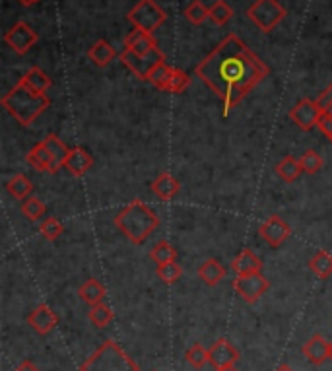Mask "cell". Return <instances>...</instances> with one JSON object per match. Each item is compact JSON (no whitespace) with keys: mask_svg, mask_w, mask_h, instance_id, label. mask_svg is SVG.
Masks as SVG:
<instances>
[{"mask_svg":"<svg viewBox=\"0 0 332 371\" xmlns=\"http://www.w3.org/2000/svg\"><path fill=\"white\" fill-rule=\"evenodd\" d=\"M194 74L218 96L224 106V117H227L254 86L269 76V66L239 37L227 36L206 55L194 68Z\"/></svg>","mask_w":332,"mask_h":371,"instance_id":"1","label":"cell"},{"mask_svg":"<svg viewBox=\"0 0 332 371\" xmlns=\"http://www.w3.org/2000/svg\"><path fill=\"white\" fill-rule=\"evenodd\" d=\"M115 225L135 245H142L160 228V218L148 204L133 200L115 216Z\"/></svg>","mask_w":332,"mask_h":371,"instance_id":"2","label":"cell"},{"mask_svg":"<svg viewBox=\"0 0 332 371\" xmlns=\"http://www.w3.org/2000/svg\"><path fill=\"white\" fill-rule=\"evenodd\" d=\"M51 99L45 93H37L31 88L18 82V84L8 91L2 98V107L14 117L21 126H29L36 123V119L45 109H49Z\"/></svg>","mask_w":332,"mask_h":371,"instance_id":"3","label":"cell"},{"mask_svg":"<svg viewBox=\"0 0 332 371\" xmlns=\"http://www.w3.org/2000/svg\"><path fill=\"white\" fill-rule=\"evenodd\" d=\"M80 371H140V367L115 340H105L80 365Z\"/></svg>","mask_w":332,"mask_h":371,"instance_id":"4","label":"cell"},{"mask_svg":"<svg viewBox=\"0 0 332 371\" xmlns=\"http://www.w3.org/2000/svg\"><path fill=\"white\" fill-rule=\"evenodd\" d=\"M247 16L256 28L269 34L286 18V8L278 0H256L247 10Z\"/></svg>","mask_w":332,"mask_h":371,"instance_id":"5","label":"cell"},{"mask_svg":"<svg viewBox=\"0 0 332 371\" xmlns=\"http://www.w3.org/2000/svg\"><path fill=\"white\" fill-rule=\"evenodd\" d=\"M165 12L156 0H140L130 12H128V20L133 21L135 29L146 31V34H154L163 21H165Z\"/></svg>","mask_w":332,"mask_h":371,"instance_id":"6","label":"cell"},{"mask_svg":"<svg viewBox=\"0 0 332 371\" xmlns=\"http://www.w3.org/2000/svg\"><path fill=\"white\" fill-rule=\"evenodd\" d=\"M119 59L120 63L125 64L128 71L133 72L136 78H140V80H148L152 71L157 68L162 63H165V55L160 51V47L150 51L148 55H136L130 49H125L119 55Z\"/></svg>","mask_w":332,"mask_h":371,"instance_id":"7","label":"cell"},{"mask_svg":"<svg viewBox=\"0 0 332 371\" xmlns=\"http://www.w3.org/2000/svg\"><path fill=\"white\" fill-rule=\"evenodd\" d=\"M232 286H234L241 300L247 301V303H256L262 295L269 292L270 280L262 273L237 274L234 282H232Z\"/></svg>","mask_w":332,"mask_h":371,"instance_id":"8","label":"cell"},{"mask_svg":"<svg viewBox=\"0 0 332 371\" xmlns=\"http://www.w3.org/2000/svg\"><path fill=\"white\" fill-rule=\"evenodd\" d=\"M37 39H39L37 31L31 26H28L26 21H18L4 34V43L14 51L16 55H26L36 45Z\"/></svg>","mask_w":332,"mask_h":371,"instance_id":"9","label":"cell"},{"mask_svg":"<svg viewBox=\"0 0 332 371\" xmlns=\"http://www.w3.org/2000/svg\"><path fill=\"white\" fill-rule=\"evenodd\" d=\"M323 115V109L318 107L317 101L311 99H301L296 107H291L288 117L296 126H299L305 133H311L313 128L318 125V119Z\"/></svg>","mask_w":332,"mask_h":371,"instance_id":"10","label":"cell"},{"mask_svg":"<svg viewBox=\"0 0 332 371\" xmlns=\"http://www.w3.org/2000/svg\"><path fill=\"white\" fill-rule=\"evenodd\" d=\"M239 362V352L227 338H218L216 342L208 348V364L214 370H224L232 367Z\"/></svg>","mask_w":332,"mask_h":371,"instance_id":"11","label":"cell"},{"mask_svg":"<svg viewBox=\"0 0 332 371\" xmlns=\"http://www.w3.org/2000/svg\"><path fill=\"white\" fill-rule=\"evenodd\" d=\"M259 233L261 238L269 243L270 247H280L284 245L291 235V228L290 224L282 220L280 216H270L269 220H264L259 228Z\"/></svg>","mask_w":332,"mask_h":371,"instance_id":"12","label":"cell"},{"mask_svg":"<svg viewBox=\"0 0 332 371\" xmlns=\"http://www.w3.org/2000/svg\"><path fill=\"white\" fill-rule=\"evenodd\" d=\"M28 322L29 327L36 330V332H39V335H49L51 330L58 325V317L47 303H41V305H37V308L29 313Z\"/></svg>","mask_w":332,"mask_h":371,"instance_id":"13","label":"cell"},{"mask_svg":"<svg viewBox=\"0 0 332 371\" xmlns=\"http://www.w3.org/2000/svg\"><path fill=\"white\" fill-rule=\"evenodd\" d=\"M328 352H331V342L321 335H313L304 344V356L311 365H323L326 360H331Z\"/></svg>","mask_w":332,"mask_h":371,"instance_id":"14","label":"cell"},{"mask_svg":"<svg viewBox=\"0 0 332 371\" xmlns=\"http://www.w3.org/2000/svg\"><path fill=\"white\" fill-rule=\"evenodd\" d=\"M92 166H93V158L90 156V152L80 146L71 148L68 160H66V163H64V168L68 169L74 177H82L84 173H88Z\"/></svg>","mask_w":332,"mask_h":371,"instance_id":"15","label":"cell"},{"mask_svg":"<svg viewBox=\"0 0 332 371\" xmlns=\"http://www.w3.org/2000/svg\"><path fill=\"white\" fill-rule=\"evenodd\" d=\"M179 190H181V183L177 181L175 177L167 173V171L160 173L156 177V181L152 183V193L163 203H170L171 198H175Z\"/></svg>","mask_w":332,"mask_h":371,"instance_id":"16","label":"cell"},{"mask_svg":"<svg viewBox=\"0 0 332 371\" xmlns=\"http://www.w3.org/2000/svg\"><path fill=\"white\" fill-rule=\"evenodd\" d=\"M45 146L49 148L51 152V158H53V169H51V173H57L58 169L64 168V163L68 160V154H71V148L66 146L61 138H58L57 134H47L45 138Z\"/></svg>","mask_w":332,"mask_h":371,"instance_id":"17","label":"cell"},{"mask_svg":"<svg viewBox=\"0 0 332 371\" xmlns=\"http://www.w3.org/2000/svg\"><path fill=\"white\" fill-rule=\"evenodd\" d=\"M26 161H28V166H31L36 171H41V173H51V169H53V158H51L49 148L45 146L43 141L37 142L36 146L29 150Z\"/></svg>","mask_w":332,"mask_h":371,"instance_id":"18","label":"cell"},{"mask_svg":"<svg viewBox=\"0 0 332 371\" xmlns=\"http://www.w3.org/2000/svg\"><path fill=\"white\" fill-rule=\"evenodd\" d=\"M198 278L204 282L206 286H218L219 282L226 278V268L218 259H206L202 265L198 266Z\"/></svg>","mask_w":332,"mask_h":371,"instance_id":"19","label":"cell"},{"mask_svg":"<svg viewBox=\"0 0 332 371\" xmlns=\"http://www.w3.org/2000/svg\"><path fill=\"white\" fill-rule=\"evenodd\" d=\"M125 49H130L136 55H148L150 51L157 49V43L154 36H150L146 31H140V29H135L125 39Z\"/></svg>","mask_w":332,"mask_h":371,"instance_id":"20","label":"cell"},{"mask_svg":"<svg viewBox=\"0 0 332 371\" xmlns=\"http://www.w3.org/2000/svg\"><path fill=\"white\" fill-rule=\"evenodd\" d=\"M88 59H90L95 66L103 68V66L111 64L115 59H117V51L113 49V45H111V43L99 39V41L93 43L92 47L88 49Z\"/></svg>","mask_w":332,"mask_h":371,"instance_id":"21","label":"cell"},{"mask_svg":"<svg viewBox=\"0 0 332 371\" xmlns=\"http://www.w3.org/2000/svg\"><path fill=\"white\" fill-rule=\"evenodd\" d=\"M232 270L235 274H251V273H261L262 270V260L254 255L251 249H243V251L232 260Z\"/></svg>","mask_w":332,"mask_h":371,"instance_id":"22","label":"cell"},{"mask_svg":"<svg viewBox=\"0 0 332 371\" xmlns=\"http://www.w3.org/2000/svg\"><path fill=\"white\" fill-rule=\"evenodd\" d=\"M78 295L82 298V301H85L90 308L92 305H98V303H101V301L105 300V286L101 284L99 280H95V278H90V280H85L82 286L78 288Z\"/></svg>","mask_w":332,"mask_h":371,"instance_id":"23","label":"cell"},{"mask_svg":"<svg viewBox=\"0 0 332 371\" xmlns=\"http://www.w3.org/2000/svg\"><path fill=\"white\" fill-rule=\"evenodd\" d=\"M20 80L28 86V88H31V90L37 91V93H45V96H47V90H49L51 84H53L51 78L47 76L39 66H31Z\"/></svg>","mask_w":332,"mask_h":371,"instance_id":"24","label":"cell"},{"mask_svg":"<svg viewBox=\"0 0 332 371\" xmlns=\"http://www.w3.org/2000/svg\"><path fill=\"white\" fill-rule=\"evenodd\" d=\"M301 173L304 169L299 166V160H296L294 156H286L284 160L276 163V176L286 183H296Z\"/></svg>","mask_w":332,"mask_h":371,"instance_id":"25","label":"cell"},{"mask_svg":"<svg viewBox=\"0 0 332 371\" xmlns=\"http://www.w3.org/2000/svg\"><path fill=\"white\" fill-rule=\"evenodd\" d=\"M309 270L315 273L321 280H326L332 276V255L325 249H321L309 259Z\"/></svg>","mask_w":332,"mask_h":371,"instance_id":"26","label":"cell"},{"mask_svg":"<svg viewBox=\"0 0 332 371\" xmlns=\"http://www.w3.org/2000/svg\"><path fill=\"white\" fill-rule=\"evenodd\" d=\"M6 189L10 195L14 196L16 200H26V198H29L31 193H33V183L29 181L24 173H16V176L6 183Z\"/></svg>","mask_w":332,"mask_h":371,"instance_id":"27","label":"cell"},{"mask_svg":"<svg viewBox=\"0 0 332 371\" xmlns=\"http://www.w3.org/2000/svg\"><path fill=\"white\" fill-rule=\"evenodd\" d=\"M88 319H90V322H92L93 327L105 329V327H109L111 321H113V311H111L109 305H105V303L101 301L98 305H92L90 313H88Z\"/></svg>","mask_w":332,"mask_h":371,"instance_id":"28","label":"cell"},{"mask_svg":"<svg viewBox=\"0 0 332 371\" xmlns=\"http://www.w3.org/2000/svg\"><path fill=\"white\" fill-rule=\"evenodd\" d=\"M150 259L156 265H165V263H173L177 259V249L171 245L170 241H160L150 249Z\"/></svg>","mask_w":332,"mask_h":371,"instance_id":"29","label":"cell"},{"mask_svg":"<svg viewBox=\"0 0 332 371\" xmlns=\"http://www.w3.org/2000/svg\"><path fill=\"white\" fill-rule=\"evenodd\" d=\"M234 10L227 4L226 0H216L212 6L208 8V18L216 24V26H226L227 21L232 20Z\"/></svg>","mask_w":332,"mask_h":371,"instance_id":"30","label":"cell"},{"mask_svg":"<svg viewBox=\"0 0 332 371\" xmlns=\"http://www.w3.org/2000/svg\"><path fill=\"white\" fill-rule=\"evenodd\" d=\"M156 274L163 284H175L183 276V268H181V265H177V260H173V263L157 265Z\"/></svg>","mask_w":332,"mask_h":371,"instance_id":"31","label":"cell"},{"mask_svg":"<svg viewBox=\"0 0 332 371\" xmlns=\"http://www.w3.org/2000/svg\"><path fill=\"white\" fill-rule=\"evenodd\" d=\"M21 214L28 218V220H31V222H37L45 214V204H43L41 198L31 195L21 203Z\"/></svg>","mask_w":332,"mask_h":371,"instance_id":"32","label":"cell"},{"mask_svg":"<svg viewBox=\"0 0 332 371\" xmlns=\"http://www.w3.org/2000/svg\"><path fill=\"white\" fill-rule=\"evenodd\" d=\"M171 72H173V66H170L167 63H162L157 68L152 71V74L148 76V82L154 86V88H157V90L165 91V88L170 84Z\"/></svg>","mask_w":332,"mask_h":371,"instance_id":"33","label":"cell"},{"mask_svg":"<svg viewBox=\"0 0 332 371\" xmlns=\"http://www.w3.org/2000/svg\"><path fill=\"white\" fill-rule=\"evenodd\" d=\"M187 362L194 367V370H202L208 364V350H206L202 344H192L189 350L185 352Z\"/></svg>","mask_w":332,"mask_h":371,"instance_id":"34","label":"cell"},{"mask_svg":"<svg viewBox=\"0 0 332 371\" xmlns=\"http://www.w3.org/2000/svg\"><path fill=\"white\" fill-rule=\"evenodd\" d=\"M189 86H191V78H189V74L181 71V68H173L170 78V84H167L165 91H167V93H181V91L187 90Z\"/></svg>","mask_w":332,"mask_h":371,"instance_id":"35","label":"cell"},{"mask_svg":"<svg viewBox=\"0 0 332 371\" xmlns=\"http://www.w3.org/2000/svg\"><path fill=\"white\" fill-rule=\"evenodd\" d=\"M299 166L304 169V173L315 176L323 168V158L315 152V150H307L301 158H299Z\"/></svg>","mask_w":332,"mask_h":371,"instance_id":"36","label":"cell"},{"mask_svg":"<svg viewBox=\"0 0 332 371\" xmlns=\"http://www.w3.org/2000/svg\"><path fill=\"white\" fill-rule=\"evenodd\" d=\"M39 231L47 241H55L64 233V225L58 222L57 218H45L39 225Z\"/></svg>","mask_w":332,"mask_h":371,"instance_id":"37","label":"cell"},{"mask_svg":"<svg viewBox=\"0 0 332 371\" xmlns=\"http://www.w3.org/2000/svg\"><path fill=\"white\" fill-rule=\"evenodd\" d=\"M185 16H187V20L194 24V26H200L202 21L208 20V6H204L200 0H192L191 4L187 6L185 10Z\"/></svg>","mask_w":332,"mask_h":371,"instance_id":"38","label":"cell"},{"mask_svg":"<svg viewBox=\"0 0 332 371\" xmlns=\"http://www.w3.org/2000/svg\"><path fill=\"white\" fill-rule=\"evenodd\" d=\"M318 128H321V133L325 134L326 138H331L332 141V117L331 113L323 111V115H321V119H318Z\"/></svg>","mask_w":332,"mask_h":371,"instance_id":"39","label":"cell"},{"mask_svg":"<svg viewBox=\"0 0 332 371\" xmlns=\"http://www.w3.org/2000/svg\"><path fill=\"white\" fill-rule=\"evenodd\" d=\"M317 103H318V107L323 109V111H326V109L332 106V84L328 86V88H326L323 93H321V96H318Z\"/></svg>","mask_w":332,"mask_h":371,"instance_id":"40","label":"cell"},{"mask_svg":"<svg viewBox=\"0 0 332 371\" xmlns=\"http://www.w3.org/2000/svg\"><path fill=\"white\" fill-rule=\"evenodd\" d=\"M14 371H41V370H39L36 364H31L29 360H24V362H21V364L18 365Z\"/></svg>","mask_w":332,"mask_h":371,"instance_id":"41","label":"cell"},{"mask_svg":"<svg viewBox=\"0 0 332 371\" xmlns=\"http://www.w3.org/2000/svg\"><path fill=\"white\" fill-rule=\"evenodd\" d=\"M274 371H296V370H294V367H290V365H288V364H280V365H278V367H276Z\"/></svg>","mask_w":332,"mask_h":371,"instance_id":"42","label":"cell"},{"mask_svg":"<svg viewBox=\"0 0 332 371\" xmlns=\"http://www.w3.org/2000/svg\"><path fill=\"white\" fill-rule=\"evenodd\" d=\"M20 4H24V6H31V4H36L37 0H18Z\"/></svg>","mask_w":332,"mask_h":371,"instance_id":"43","label":"cell"},{"mask_svg":"<svg viewBox=\"0 0 332 371\" xmlns=\"http://www.w3.org/2000/svg\"><path fill=\"white\" fill-rule=\"evenodd\" d=\"M214 371H239L235 365H232V367H224V370H214Z\"/></svg>","mask_w":332,"mask_h":371,"instance_id":"44","label":"cell"},{"mask_svg":"<svg viewBox=\"0 0 332 371\" xmlns=\"http://www.w3.org/2000/svg\"><path fill=\"white\" fill-rule=\"evenodd\" d=\"M328 357H331V360H332V342H331V352H328Z\"/></svg>","mask_w":332,"mask_h":371,"instance_id":"45","label":"cell"},{"mask_svg":"<svg viewBox=\"0 0 332 371\" xmlns=\"http://www.w3.org/2000/svg\"><path fill=\"white\" fill-rule=\"evenodd\" d=\"M326 113H331V117H332V106L328 107V109H326Z\"/></svg>","mask_w":332,"mask_h":371,"instance_id":"46","label":"cell"},{"mask_svg":"<svg viewBox=\"0 0 332 371\" xmlns=\"http://www.w3.org/2000/svg\"><path fill=\"white\" fill-rule=\"evenodd\" d=\"M37 2H39V0H37Z\"/></svg>","mask_w":332,"mask_h":371,"instance_id":"47","label":"cell"}]
</instances>
